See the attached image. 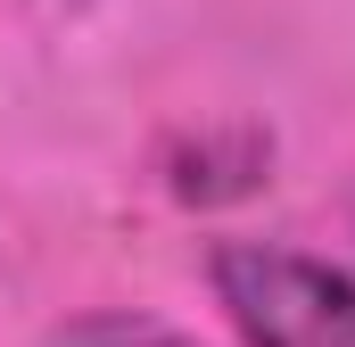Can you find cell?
I'll return each mask as SVG.
<instances>
[{
    "label": "cell",
    "mask_w": 355,
    "mask_h": 347,
    "mask_svg": "<svg viewBox=\"0 0 355 347\" xmlns=\"http://www.w3.org/2000/svg\"><path fill=\"white\" fill-rule=\"evenodd\" d=\"M215 298L232 306L248 347H355V281L322 257L272 240H223Z\"/></svg>",
    "instance_id": "6da1fadb"
},
{
    "label": "cell",
    "mask_w": 355,
    "mask_h": 347,
    "mask_svg": "<svg viewBox=\"0 0 355 347\" xmlns=\"http://www.w3.org/2000/svg\"><path fill=\"white\" fill-rule=\"evenodd\" d=\"M50 347H198V339H182L174 323H157V314H83Z\"/></svg>",
    "instance_id": "7a4b0ae2"
}]
</instances>
